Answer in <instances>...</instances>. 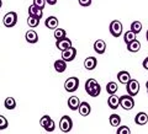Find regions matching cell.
I'll return each instance as SVG.
<instances>
[{
    "instance_id": "obj_1",
    "label": "cell",
    "mask_w": 148,
    "mask_h": 134,
    "mask_svg": "<svg viewBox=\"0 0 148 134\" xmlns=\"http://www.w3.org/2000/svg\"><path fill=\"white\" fill-rule=\"evenodd\" d=\"M85 91L91 97H98L101 92V86L95 79H88L85 82Z\"/></svg>"
},
{
    "instance_id": "obj_2",
    "label": "cell",
    "mask_w": 148,
    "mask_h": 134,
    "mask_svg": "<svg viewBox=\"0 0 148 134\" xmlns=\"http://www.w3.org/2000/svg\"><path fill=\"white\" fill-rule=\"evenodd\" d=\"M120 106L125 110V111H130L135 107V100H133V96L131 95H123L120 96Z\"/></svg>"
},
{
    "instance_id": "obj_3",
    "label": "cell",
    "mask_w": 148,
    "mask_h": 134,
    "mask_svg": "<svg viewBox=\"0 0 148 134\" xmlns=\"http://www.w3.org/2000/svg\"><path fill=\"white\" fill-rule=\"evenodd\" d=\"M122 30H123V26L121 24V21H119V20H114V21H111L110 22V26H109V31H110V33L111 36H114V37H120L122 35Z\"/></svg>"
},
{
    "instance_id": "obj_4",
    "label": "cell",
    "mask_w": 148,
    "mask_h": 134,
    "mask_svg": "<svg viewBox=\"0 0 148 134\" xmlns=\"http://www.w3.org/2000/svg\"><path fill=\"white\" fill-rule=\"evenodd\" d=\"M3 24H4L5 27H8V29L14 27L17 24V14L14 12V11H10V12L5 14V16L3 17Z\"/></svg>"
},
{
    "instance_id": "obj_5",
    "label": "cell",
    "mask_w": 148,
    "mask_h": 134,
    "mask_svg": "<svg viewBox=\"0 0 148 134\" xmlns=\"http://www.w3.org/2000/svg\"><path fill=\"white\" fill-rule=\"evenodd\" d=\"M79 87V79L75 76H72V78H68L64 82V89L68 92H75Z\"/></svg>"
},
{
    "instance_id": "obj_6",
    "label": "cell",
    "mask_w": 148,
    "mask_h": 134,
    "mask_svg": "<svg viewBox=\"0 0 148 134\" xmlns=\"http://www.w3.org/2000/svg\"><path fill=\"white\" fill-rule=\"evenodd\" d=\"M59 128L63 133H69L73 128V121L69 116H63L59 121Z\"/></svg>"
},
{
    "instance_id": "obj_7",
    "label": "cell",
    "mask_w": 148,
    "mask_h": 134,
    "mask_svg": "<svg viewBox=\"0 0 148 134\" xmlns=\"http://www.w3.org/2000/svg\"><path fill=\"white\" fill-rule=\"evenodd\" d=\"M126 91H127V94L131 96L138 95V92H140V82L136 79H131L126 84Z\"/></svg>"
},
{
    "instance_id": "obj_8",
    "label": "cell",
    "mask_w": 148,
    "mask_h": 134,
    "mask_svg": "<svg viewBox=\"0 0 148 134\" xmlns=\"http://www.w3.org/2000/svg\"><path fill=\"white\" fill-rule=\"evenodd\" d=\"M77 57V49L73 47H69L67 49H64L62 50V59L63 61H66V62H73L74 59H75Z\"/></svg>"
},
{
    "instance_id": "obj_9",
    "label": "cell",
    "mask_w": 148,
    "mask_h": 134,
    "mask_svg": "<svg viewBox=\"0 0 148 134\" xmlns=\"http://www.w3.org/2000/svg\"><path fill=\"white\" fill-rule=\"evenodd\" d=\"M43 9L41 7H37L35 4H32V5L29 6V16H34V17H37V18H42L43 16V12H42Z\"/></svg>"
},
{
    "instance_id": "obj_10",
    "label": "cell",
    "mask_w": 148,
    "mask_h": 134,
    "mask_svg": "<svg viewBox=\"0 0 148 134\" xmlns=\"http://www.w3.org/2000/svg\"><path fill=\"white\" fill-rule=\"evenodd\" d=\"M56 47L62 52V50L72 47V41L69 38H67V37L66 38H62V39H57V42H56Z\"/></svg>"
},
{
    "instance_id": "obj_11",
    "label": "cell",
    "mask_w": 148,
    "mask_h": 134,
    "mask_svg": "<svg viewBox=\"0 0 148 134\" xmlns=\"http://www.w3.org/2000/svg\"><path fill=\"white\" fill-rule=\"evenodd\" d=\"M96 65H98V59H96L95 57H88L84 61V68L89 71L94 70V69L96 68Z\"/></svg>"
},
{
    "instance_id": "obj_12",
    "label": "cell",
    "mask_w": 148,
    "mask_h": 134,
    "mask_svg": "<svg viewBox=\"0 0 148 134\" xmlns=\"http://www.w3.org/2000/svg\"><path fill=\"white\" fill-rule=\"evenodd\" d=\"M79 113H80V116L83 117H86V116H89L90 112H91V106L85 102V101H82L80 102V106H79Z\"/></svg>"
},
{
    "instance_id": "obj_13",
    "label": "cell",
    "mask_w": 148,
    "mask_h": 134,
    "mask_svg": "<svg viewBox=\"0 0 148 134\" xmlns=\"http://www.w3.org/2000/svg\"><path fill=\"white\" fill-rule=\"evenodd\" d=\"M25 38H26V42H29L31 44L38 42V35H37V32L34 31V30H29V31H27L26 35H25Z\"/></svg>"
},
{
    "instance_id": "obj_14",
    "label": "cell",
    "mask_w": 148,
    "mask_h": 134,
    "mask_svg": "<svg viewBox=\"0 0 148 134\" xmlns=\"http://www.w3.org/2000/svg\"><path fill=\"white\" fill-rule=\"evenodd\" d=\"M45 25L49 30H56L58 27V18L56 16H48L45 21Z\"/></svg>"
},
{
    "instance_id": "obj_15",
    "label": "cell",
    "mask_w": 148,
    "mask_h": 134,
    "mask_svg": "<svg viewBox=\"0 0 148 134\" xmlns=\"http://www.w3.org/2000/svg\"><path fill=\"white\" fill-rule=\"evenodd\" d=\"M135 122L138 126H145L148 122V114L146 112H138L135 117Z\"/></svg>"
},
{
    "instance_id": "obj_16",
    "label": "cell",
    "mask_w": 148,
    "mask_h": 134,
    "mask_svg": "<svg viewBox=\"0 0 148 134\" xmlns=\"http://www.w3.org/2000/svg\"><path fill=\"white\" fill-rule=\"evenodd\" d=\"M80 102L82 101L79 100V97H77V96H72V97H69V100H68V107L71 108L72 111H77L78 108H79Z\"/></svg>"
},
{
    "instance_id": "obj_17",
    "label": "cell",
    "mask_w": 148,
    "mask_h": 134,
    "mask_svg": "<svg viewBox=\"0 0 148 134\" xmlns=\"http://www.w3.org/2000/svg\"><path fill=\"white\" fill-rule=\"evenodd\" d=\"M94 50L98 54H104L105 50H106L105 41H103V39H98V41H96V42L94 43Z\"/></svg>"
},
{
    "instance_id": "obj_18",
    "label": "cell",
    "mask_w": 148,
    "mask_h": 134,
    "mask_svg": "<svg viewBox=\"0 0 148 134\" xmlns=\"http://www.w3.org/2000/svg\"><path fill=\"white\" fill-rule=\"evenodd\" d=\"M117 80L121 82V84H125V85H126L127 82L131 80V74H130L128 71H126V70L119 71V74H117Z\"/></svg>"
},
{
    "instance_id": "obj_19",
    "label": "cell",
    "mask_w": 148,
    "mask_h": 134,
    "mask_svg": "<svg viewBox=\"0 0 148 134\" xmlns=\"http://www.w3.org/2000/svg\"><path fill=\"white\" fill-rule=\"evenodd\" d=\"M108 105L111 110H116L120 106V97H117L116 94L115 95H110V97L108 100Z\"/></svg>"
},
{
    "instance_id": "obj_20",
    "label": "cell",
    "mask_w": 148,
    "mask_h": 134,
    "mask_svg": "<svg viewBox=\"0 0 148 134\" xmlns=\"http://www.w3.org/2000/svg\"><path fill=\"white\" fill-rule=\"evenodd\" d=\"M141 49V42L138 39H133L132 42L127 43V50L131 53H136Z\"/></svg>"
},
{
    "instance_id": "obj_21",
    "label": "cell",
    "mask_w": 148,
    "mask_h": 134,
    "mask_svg": "<svg viewBox=\"0 0 148 134\" xmlns=\"http://www.w3.org/2000/svg\"><path fill=\"white\" fill-rule=\"evenodd\" d=\"M67 69V62L63 59H58L54 62V70L57 73H64Z\"/></svg>"
},
{
    "instance_id": "obj_22",
    "label": "cell",
    "mask_w": 148,
    "mask_h": 134,
    "mask_svg": "<svg viewBox=\"0 0 148 134\" xmlns=\"http://www.w3.org/2000/svg\"><path fill=\"white\" fill-rule=\"evenodd\" d=\"M4 106H5V108L9 110V111H12L16 108V101L14 97H6L5 101H4Z\"/></svg>"
},
{
    "instance_id": "obj_23",
    "label": "cell",
    "mask_w": 148,
    "mask_h": 134,
    "mask_svg": "<svg viewBox=\"0 0 148 134\" xmlns=\"http://www.w3.org/2000/svg\"><path fill=\"white\" fill-rule=\"evenodd\" d=\"M117 84L115 81H109V84L106 85V92L109 95H115L117 92Z\"/></svg>"
},
{
    "instance_id": "obj_24",
    "label": "cell",
    "mask_w": 148,
    "mask_h": 134,
    "mask_svg": "<svg viewBox=\"0 0 148 134\" xmlns=\"http://www.w3.org/2000/svg\"><path fill=\"white\" fill-rule=\"evenodd\" d=\"M109 121H110V124H111L112 127H119L120 123H121V117H120L119 114H116V113H112V114L110 116Z\"/></svg>"
},
{
    "instance_id": "obj_25",
    "label": "cell",
    "mask_w": 148,
    "mask_h": 134,
    "mask_svg": "<svg viewBox=\"0 0 148 134\" xmlns=\"http://www.w3.org/2000/svg\"><path fill=\"white\" fill-rule=\"evenodd\" d=\"M133 39H136V33L133 31L130 30V31H127L126 33L123 35V42L126 43V44L130 43V42H132Z\"/></svg>"
},
{
    "instance_id": "obj_26",
    "label": "cell",
    "mask_w": 148,
    "mask_h": 134,
    "mask_svg": "<svg viewBox=\"0 0 148 134\" xmlns=\"http://www.w3.org/2000/svg\"><path fill=\"white\" fill-rule=\"evenodd\" d=\"M67 37V32L64 29H56L54 30V38L56 39H62V38H66Z\"/></svg>"
},
{
    "instance_id": "obj_27",
    "label": "cell",
    "mask_w": 148,
    "mask_h": 134,
    "mask_svg": "<svg viewBox=\"0 0 148 134\" xmlns=\"http://www.w3.org/2000/svg\"><path fill=\"white\" fill-rule=\"evenodd\" d=\"M40 24V18L37 17H34V16H29L27 17V25H29L31 29H35V27H37Z\"/></svg>"
},
{
    "instance_id": "obj_28",
    "label": "cell",
    "mask_w": 148,
    "mask_h": 134,
    "mask_svg": "<svg viewBox=\"0 0 148 134\" xmlns=\"http://www.w3.org/2000/svg\"><path fill=\"white\" fill-rule=\"evenodd\" d=\"M131 31H133L135 33H140V32L142 31V22L140 21H133L131 24Z\"/></svg>"
},
{
    "instance_id": "obj_29",
    "label": "cell",
    "mask_w": 148,
    "mask_h": 134,
    "mask_svg": "<svg viewBox=\"0 0 148 134\" xmlns=\"http://www.w3.org/2000/svg\"><path fill=\"white\" fill-rule=\"evenodd\" d=\"M116 134H131V129H130L127 126H119Z\"/></svg>"
},
{
    "instance_id": "obj_30",
    "label": "cell",
    "mask_w": 148,
    "mask_h": 134,
    "mask_svg": "<svg viewBox=\"0 0 148 134\" xmlns=\"http://www.w3.org/2000/svg\"><path fill=\"white\" fill-rule=\"evenodd\" d=\"M8 127H9V122H8L6 117L0 114V131H4V129H6Z\"/></svg>"
},
{
    "instance_id": "obj_31",
    "label": "cell",
    "mask_w": 148,
    "mask_h": 134,
    "mask_svg": "<svg viewBox=\"0 0 148 134\" xmlns=\"http://www.w3.org/2000/svg\"><path fill=\"white\" fill-rule=\"evenodd\" d=\"M51 119H52V118H51L49 116H43L42 118H41V121H40L41 127H42V128H46V127H47V124L49 123Z\"/></svg>"
},
{
    "instance_id": "obj_32",
    "label": "cell",
    "mask_w": 148,
    "mask_h": 134,
    "mask_svg": "<svg viewBox=\"0 0 148 134\" xmlns=\"http://www.w3.org/2000/svg\"><path fill=\"white\" fill-rule=\"evenodd\" d=\"M54 128H56V123H54L53 119H51L49 123L47 124V127L45 128V131L48 132V133H52V132H54Z\"/></svg>"
},
{
    "instance_id": "obj_33",
    "label": "cell",
    "mask_w": 148,
    "mask_h": 134,
    "mask_svg": "<svg viewBox=\"0 0 148 134\" xmlns=\"http://www.w3.org/2000/svg\"><path fill=\"white\" fill-rule=\"evenodd\" d=\"M34 4H35L37 7L45 9V6H46V4H47V1H46V0H34Z\"/></svg>"
},
{
    "instance_id": "obj_34",
    "label": "cell",
    "mask_w": 148,
    "mask_h": 134,
    "mask_svg": "<svg viewBox=\"0 0 148 134\" xmlns=\"http://www.w3.org/2000/svg\"><path fill=\"white\" fill-rule=\"evenodd\" d=\"M79 1V5L83 7H86V6H90L91 5V0H78Z\"/></svg>"
},
{
    "instance_id": "obj_35",
    "label": "cell",
    "mask_w": 148,
    "mask_h": 134,
    "mask_svg": "<svg viewBox=\"0 0 148 134\" xmlns=\"http://www.w3.org/2000/svg\"><path fill=\"white\" fill-rule=\"evenodd\" d=\"M143 68H145L146 70H148V57L145 58V61H143Z\"/></svg>"
},
{
    "instance_id": "obj_36",
    "label": "cell",
    "mask_w": 148,
    "mask_h": 134,
    "mask_svg": "<svg viewBox=\"0 0 148 134\" xmlns=\"http://www.w3.org/2000/svg\"><path fill=\"white\" fill-rule=\"evenodd\" d=\"M47 1V4H49V5H54V4H57V0H46Z\"/></svg>"
},
{
    "instance_id": "obj_37",
    "label": "cell",
    "mask_w": 148,
    "mask_h": 134,
    "mask_svg": "<svg viewBox=\"0 0 148 134\" xmlns=\"http://www.w3.org/2000/svg\"><path fill=\"white\" fill-rule=\"evenodd\" d=\"M146 89H147V94H148V82H146Z\"/></svg>"
},
{
    "instance_id": "obj_38",
    "label": "cell",
    "mask_w": 148,
    "mask_h": 134,
    "mask_svg": "<svg viewBox=\"0 0 148 134\" xmlns=\"http://www.w3.org/2000/svg\"><path fill=\"white\" fill-rule=\"evenodd\" d=\"M146 38H147V42H148V30H147V33H146Z\"/></svg>"
},
{
    "instance_id": "obj_39",
    "label": "cell",
    "mask_w": 148,
    "mask_h": 134,
    "mask_svg": "<svg viewBox=\"0 0 148 134\" xmlns=\"http://www.w3.org/2000/svg\"><path fill=\"white\" fill-rule=\"evenodd\" d=\"M1 6H3V1L0 0V9H1Z\"/></svg>"
},
{
    "instance_id": "obj_40",
    "label": "cell",
    "mask_w": 148,
    "mask_h": 134,
    "mask_svg": "<svg viewBox=\"0 0 148 134\" xmlns=\"http://www.w3.org/2000/svg\"><path fill=\"white\" fill-rule=\"evenodd\" d=\"M147 82H148V81H147Z\"/></svg>"
}]
</instances>
